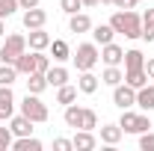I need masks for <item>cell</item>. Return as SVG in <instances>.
<instances>
[{
	"instance_id": "obj_1",
	"label": "cell",
	"mask_w": 154,
	"mask_h": 151,
	"mask_svg": "<svg viewBox=\"0 0 154 151\" xmlns=\"http://www.w3.org/2000/svg\"><path fill=\"white\" fill-rule=\"evenodd\" d=\"M110 27L125 39H142V15H136L134 9H119L110 18Z\"/></svg>"
},
{
	"instance_id": "obj_2",
	"label": "cell",
	"mask_w": 154,
	"mask_h": 151,
	"mask_svg": "<svg viewBox=\"0 0 154 151\" xmlns=\"http://www.w3.org/2000/svg\"><path fill=\"white\" fill-rule=\"evenodd\" d=\"M71 59H74L77 71H92L95 62L101 59V51H98L95 42H86V45H77V51L71 54Z\"/></svg>"
},
{
	"instance_id": "obj_3",
	"label": "cell",
	"mask_w": 154,
	"mask_h": 151,
	"mask_svg": "<svg viewBox=\"0 0 154 151\" xmlns=\"http://www.w3.org/2000/svg\"><path fill=\"white\" fill-rule=\"evenodd\" d=\"M24 51H27V36L12 33V36H6L3 48H0V62H9V65H15V59H18Z\"/></svg>"
},
{
	"instance_id": "obj_4",
	"label": "cell",
	"mask_w": 154,
	"mask_h": 151,
	"mask_svg": "<svg viewBox=\"0 0 154 151\" xmlns=\"http://www.w3.org/2000/svg\"><path fill=\"white\" fill-rule=\"evenodd\" d=\"M21 113L27 116L33 125H42V122H48V107L42 104V98L33 92H27V98L21 101Z\"/></svg>"
},
{
	"instance_id": "obj_5",
	"label": "cell",
	"mask_w": 154,
	"mask_h": 151,
	"mask_svg": "<svg viewBox=\"0 0 154 151\" xmlns=\"http://www.w3.org/2000/svg\"><path fill=\"white\" fill-rule=\"evenodd\" d=\"M113 104L119 110H128V107H134L136 104V89L134 86H128V83H119L113 86Z\"/></svg>"
},
{
	"instance_id": "obj_6",
	"label": "cell",
	"mask_w": 154,
	"mask_h": 151,
	"mask_svg": "<svg viewBox=\"0 0 154 151\" xmlns=\"http://www.w3.org/2000/svg\"><path fill=\"white\" fill-rule=\"evenodd\" d=\"M15 116V95H12V86H0V122L12 119Z\"/></svg>"
},
{
	"instance_id": "obj_7",
	"label": "cell",
	"mask_w": 154,
	"mask_h": 151,
	"mask_svg": "<svg viewBox=\"0 0 154 151\" xmlns=\"http://www.w3.org/2000/svg\"><path fill=\"white\" fill-rule=\"evenodd\" d=\"M9 131L15 133V136H33V122L27 119V116H12L9 119Z\"/></svg>"
},
{
	"instance_id": "obj_8",
	"label": "cell",
	"mask_w": 154,
	"mask_h": 151,
	"mask_svg": "<svg viewBox=\"0 0 154 151\" xmlns=\"http://www.w3.org/2000/svg\"><path fill=\"white\" fill-rule=\"evenodd\" d=\"M45 21H48V12L45 9H24V27L27 30H38V27H45Z\"/></svg>"
},
{
	"instance_id": "obj_9",
	"label": "cell",
	"mask_w": 154,
	"mask_h": 151,
	"mask_svg": "<svg viewBox=\"0 0 154 151\" xmlns=\"http://www.w3.org/2000/svg\"><path fill=\"white\" fill-rule=\"evenodd\" d=\"M101 59H104L107 65H119V62H125V51H122L116 42H110V45H101Z\"/></svg>"
},
{
	"instance_id": "obj_10",
	"label": "cell",
	"mask_w": 154,
	"mask_h": 151,
	"mask_svg": "<svg viewBox=\"0 0 154 151\" xmlns=\"http://www.w3.org/2000/svg\"><path fill=\"white\" fill-rule=\"evenodd\" d=\"M68 30L71 33H89L92 30V18L86 12H74V15H68Z\"/></svg>"
},
{
	"instance_id": "obj_11",
	"label": "cell",
	"mask_w": 154,
	"mask_h": 151,
	"mask_svg": "<svg viewBox=\"0 0 154 151\" xmlns=\"http://www.w3.org/2000/svg\"><path fill=\"white\" fill-rule=\"evenodd\" d=\"M27 45H30V51H45V48H51V36L45 33V27H38V30H30V36H27Z\"/></svg>"
},
{
	"instance_id": "obj_12",
	"label": "cell",
	"mask_w": 154,
	"mask_h": 151,
	"mask_svg": "<svg viewBox=\"0 0 154 151\" xmlns=\"http://www.w3.org/2000/svg\"><path fill=\"white\" fill-rule=\"evenodd\" d=\"M136 107H142L145 113L154 110V86L151 83H145L142 89H136Z\"/></svg>"
},
{
	"instance_id": "obj_13",
	"label": "cell",
	"mask_w": 154,
	"mask_h": 151,
	"mask_svg": "<svg viewBox=\"0 0 154 151\" xmlns=\"http://www.w3.org/2000/svg\"><path fill=\"white\" fill-rule=\"evenodd\" d=\"M98 80L101 77H95L92 71H80V77H77V89L83 95H92V92H98Z\"/></svg>"
},
{
	"instance_id": "obj_14",
	"label": "cell",
	"mask_w": 154,
	"mask_h": 151,
	"mask_svg": "<svg viewBox=\"0 0 154 151\" xmlns=\"http://www.w3.org/2000/svg\"><path fill=\"white\" fill-rule=\"evenodd\" d=\"M71 142H74V148H77V151H92V148L98 145V139L92 136V131H77Z\"/></svg>"
},
{
	"instance_id": "obj_15",
	"label": "cell",
	"mask_w": 154,
	"mask_h": 151,
	"mask_svg": "<svg viewBox=\"0 0 154 151\" xmlns=\"http://www.w3.org/2000/svg\"><path fill=\"white\" fill-rule=\"evenodd\" d=\"M15 68H18V74H33L36 71V51H24L18 59H15Z\"/></svg>"
},
{
	"instance_id": "obj_16",
	"label": "cell",
	"mask_w": 154,
	"mask_h": 151,
	"mask_svg": "<svg viewBox=\"0 0 154 151\" xmlns=\"http://www.w3.org/2000/svg\"><path fill=\"white\" fill-rule=\"evenodd\" d=\"M51 57L57 59V62L71 59V48H68V42H62V39H51Z\"/></svg>"
},
{
	"instance_id": "obj_17",
	"label": "cell",
	"mask_w": 154,
	"mask_h": 151,
	"mask_svg": "<svg viewBox=\"0 0 154 151\" xmlns=\"http://www.w3.org/2000/svg\"><path fill=\"white\" fill-rule=\"evenodd\" d=\"M116 36V30L110 27V24H98V27H92V42L95 45H110Z\"/></svg>"
},
{
	"instance_id": "obj_18",
	"label": "cell",
	"mask_w": 154,
	"mask_h": 151,
	"mask_svg": "<svg viewBox=\"0 0 154 151\" xmlns=\"http://www.w3.org/2000/svg\"><path fill=\"white\" fill-rule=\"evenodd\" d=\"M122 133H125V131H122L119 125H104V128H101V142L113 148V145H119V139H122Z\"/></svg>"
},
{
	"instance_id": "obj_19",
	"label": "cell",
	"mask_w": 154,
	"mask_h": 151,
	"mask_svg": "<svg viewBox=\"0 0 154 151\" xmlns=\"http://www.w3.org/2000/svg\"><path fill=\"white\" fill-rule=\"evenodd\" d=\"M48 86H65V83H68V71H65V68H62V65H57V68H54V65H51V68H48Z\"/></svg>"
},
{
	"instance_id": "obj_20",
	"label": "cell",
	"mask_w": 154,
	"mask_h": 151,
	"mask_svg": "<svg viewBox=\"0 0 154 151\" xmlns=\"http://www.w3.org/2000/svg\"><path fill=\"white\" fill-rule=\"evenodd\" d=\"M80 116H83V107H77V104H65V113H62V122L68 125V128H80Z\"/></svg>"
},
{
	"instance_id": "obj_21",
	"label": "cell",
	"mask_w": 154,
	"mask_h": 151,
	"mask_svg": "<svg viewBox=\"0 0 154 151\" xmlns=\"http://www.w3.org/2000/svg\"><path fill=\"white\" fill-rule=\"evenodd\" d=\"M30 80H27V92L33 95H42L45 89H48V77L42 74V71H33V74H27Z\"/></svg>"
},
{
	"instance_id": "obj_22",
	"label": "cell",
	"mask_w": 154,
	"mask_h": 151,
	"mask_svg": "<svg viewBox=\"0 0 154 151\" xmlns=\"http://www.w3.org/2000/svg\"><path fill=\"white\" fill-rule=\"evenodd\" d=\"M125 83H128V86H134V89H142V86L148 83V74H145V68H134V71H125Z\"/></svg>"
},
{
	"instance_id": "obj_23",
	"label": "cell",
	"mask_w": 154,
	"mask_h": 151,
	"mask_svg": "<svg viewBox=\"0 0 154 151\" xmlns=\"http://www.w3.org/2000/svg\"><path fill=\"white\" fill-rule=\"evenodd\" d=\"M12 148L15 151H42V142H38L36 136H15Z\"/></svg>"
},
{
	"instance_id": "obj_24",
	"label": "cell",
	"mask_w": 154,
	"mask_h": 151,
	"mask_svg": "<svg viewBox=\"0 0 154 151\" xmlns=\"http://www.w3.org/2000/svg\"><path fill=\"white\" fill-rule=\"evenodd\" d=\"M145 65V57H142V51H125V71H134V68H142Z\"/></svg>"
},
{
	"instance_id": "obj_25",
	"label": "cell",
	"mask_w": 154,
	"mask_h": 151,
	"mask_svg": "<svg viewBox=\"0 0 154 151\" xmlns=\"http://www.w3.org/2000/svg\"><path fill=\"white\" fill-rule=\"evenodd\" d=\"M125 80V74H122V68L119 65H107L104 68V74H101V83H107V86H119Z\"/></svg>"
},
{
	"instance_id": "obj_26",
	"label": "cell",
	"mask_w": 154,
	"mask_h": 151,
	"mask_svg": "<svg viewBox=\"0 0 154 151\" xmlns=\"http://www.w3.org/2000/svg\"><path fill=\"white\" fill-rule=\"evenodd\" d=\"M136 119H139V116H136V113H131V107H128V110H122L119 128H122L125 133H136Z\"/></svg>"
},
{
	"instance_id": "obj_27",
	"label": "cell",
	"mask_w": 154,
	"mask_h": 151,
	"mask_svg": "<svg viewBox=\"0 0 154 151\" xmlns=\"http://www.w3.org/2000/svg\"><path fill=\"white\" fill-rule=\"evenodd\" d=\"M18 80V68L9 62H0V86H12Z\"/></svg>"
},
{
	"instance_id": "obj_28",
	"label": "cell",
	"mask_w": 154,
	"mask_h": 151,
	"mask_svg": "<svg viewBox=\"0 0 154 151\" xmlns=\"http://www.w3.org/2000/svg\"><path fill=\"white\" fill-rule=\"evenodd\" d=\"M98 128V113L83 107V116H80V131H95Z\"/></svg>"
},
{
	"instance_id": "obj_29",
	"label": "cell",
	"mask_w": 154,
	"mask_h": 151,
	"mask_svg": "<svg viewBox=\"0 0 154 151\" xmlns=\"http://www.w3.org/2000/svg\"><path fill=\"white\" fill-rule=\"evenodd\" d=\"M74 98H77V86H68V83H65V86H59V89H57V104H62V107L71 104Z\"/></svg>"
},
{
	"instance_id": "obj_30",
	"label": "cell",
	"mask_w": 154,
	"mask_h": 151,
	"mask_svg": "<svg viewBox=\"0 0 154 151\" xmlns=\"http://www.w3.org/2000/svg\"><path fill=\"white\" fill-rule=\"evenodd\" d=\"M142 39L145 42H154V9H148L142 15Z\"/></svg>"
},
{
	"instance_id": "obj_31",
	"label": "cell",
	"mask_w": 154,
	"mask_h": 151,
	"mask_svg": "<svg viewBox=\"0 0 154 151\" xmlns=\"http://www.w3.org/2000/svg\"><path fill=\"white\" fill-rule=\"evenodd\" d=\"M15 9H21L18 0H0V18L6 21L9 15H15Z\"/></svg>"
},
{
	"instance_id": "obj_32",
	"label": "cell",
	"mask_w": 154,
	"mask_h": 151,
	"mask_svg": "<svg viewBox=\"0 0 154 151\" xmlns=\"http://www.w3.org/2000/svg\"><path fill=\"white\" fill-rule=\"evenodd\" d=\"M59 6H62V12H65V15H74V12L83 9V0H59Z\"/></svg>"
},
{
	"instance_id": "obj_33",
	"label": "cell",
	"mask_w": 154,
	"mask_h": 151,
	"mask_svg": "<svg viewBox=\"0 0 154 151\" xmlns=\"http://www.w3.org/2000/svg\"><path fill=\"white\" fill-rule=\"evenodd\" d=\"M12 142H15V133L9 131V128H0V151L12 148Z\"/></svg>"
},
{
	"instance_id": "obj_34",
	"label": "cell",
	"mask_w": 154,
	"mask_h": 151,
	"mask_svg": "<svg viewBox=\"0 0 154 151\" xmlns=\"http://www.w3.org/2000/svg\"><path fill=\"white\" fill-rule=\"evenodd\" d=\"M48 68H51V57H45V51H36V71L48 74Z\"/></svg>"
},
{
	"instance_id": "obj_35",
	"label": "cell",
	"mask_w": 154,
	"mask_h": 151,
	"mask_svg": "<svg viewBox=\"0 0 154 151\" xmlns=\"http://www.w3.org/2000/svg\"><path fill=\"white\" fill-rule=\"evenodd\" d=\"M139 148H142V151H154V133L151 131L139 133Z\"/></svg>"
},
{
	"instance_id": "obj_36",
	"label": "cell",
	"mask_w": 154,
	"mask_h": 151,
	"mask_svg": "<svg viewBox=\"0 0 154 151\" xmlns=\"http://www.w3.org/2000/svg\"><path fill=\"white\" fill-rule=\"evenodd\" d=\"M54 148H57V151H71V148H74V142L65 139V136H59V139H54Z\"/></svg>"
},
{
	"instance_id": "obj_37",
	"label": "cell",
	"mask_w": 154,
	"mask_h": 151,
	"mask_svg": "<svg viewBox=\"0 0 154 151\" xmlns=\"http://www.w3.org/2000/svg\"><path fill=\"white\" fill-rule=\"evenodd\" d=\"M139 0H113V6H119V9H134Z\"/></svg>"
},
{
	"instance_id": "obj_38",
	"label": "cell",
	"mask_w": 154,
	"mask_h": 151,
	"mask_svg": "<svg viewBox=\"0 0 154 151\" xmlns=\"http://www.w3.org/2000/svg\"><path fill=\"white\" fill-rule=\"evenodd\" d=\"M38 3H42V0H18V6H21V9H36Z\"/></svg>"
},
{
	"instance_id": "obj_39",
	"label": "cell",
	"mask_w": 154,
	"mask_h": 151,
	"mask_svg": "<svg viewBox=\"0 0 154 151\" xmlns=\"http://www.w3.org/2000/svg\"><path fill=\"white\" fill-rule=\"evenodd\" d=\"M142 68H145L148 80H154V59H145V65H142Z\"/></svg>"
},
{
	"instance_id": "obj_40",
	"label": "cell",
	"mask_w": 154,
	"mask_h": 151,
	"mask_svg": "<svg viewBox=\"0 0 154 151\" xmlns=\"http://www.w3.org/2000/svg\"><path fill=\"white\" fill-rule=\"evenodd\" d=\"M101 0H83V9H92V6H98Z\"/></svg>"
},
{
	"instance_id": "obj_41",
	"label": "cell",
	"mask_w": 154,
	"mask_h": 151,
	"mask_svg": "<svg viewBox=\"0 0 154 151\" xmlns=\"http://www.w3.org/2000/svg\"><path fill=\"white\" fill-rule=\"evenodd\" d=\"M3 33H6V24H3V18H0V39H3Z\"/></svg>"
},
{
	"instance_id": "obj_42",
	"label": "cell",
	"mask_w": 154,
	"mask_h": 151,
	"mask_svg": "<svg viewBox=\"0 0 154 151\" xmlns=\"http://www.w3.org/2000/svg\"><path fill=\"white\" fill-rule=\"evenodd\" d=\"M101 3H113V0H101Z\"/></svg>"
}]
</instances>
